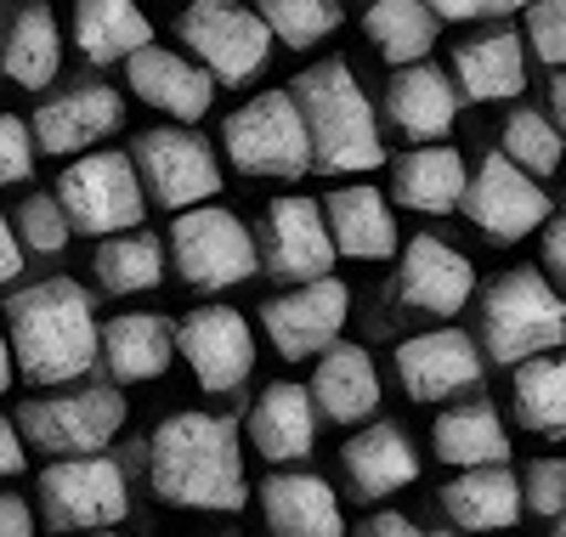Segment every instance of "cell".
Returning a JSON list of instances; mask_svg holds the SVG:
<instances>
[{
	"instance_id": "cell-3",
	"label": "cell",
	"mask_w": 566,
	"mask_h": 537,
	"mask_svg": "<svg viewBox=\"0 0 566 537\" xmlns=\"http://www.w3.org/2000/svg\"><path fill=\"white\" fill-rule=\"evenodd\" d=\"M295 103L306 114L312 148H317V170L328 176H363L386 165V141L374 125V108L357 85V74L340 57H323L317 69H301L290 80Z\"/></svg>"
},
{
	"instance_id": "cell-18",
	"label": "cell",
	"mask_w": 566,
	"mask_h": 537,
	"mask_svg": "<svg viewBox=\"0 0 566 537\" xmlns=\"http://www.w3.org/2000/svg\"><path fill=\"white\" fill-rule=\"evenodd\" d=\"M397 379L413 402H448L482 379V346L459 328H431L397 346Z\"/></svg>"
},
{
	"instance_id": "cell-22",
	"label": "cell",
	"mask_w": 566,
	"mask_h": 537,
	"mask_svg": "<svg viewBox=\"0 0 566 537\" xmlns=\"http://www.w3.org/2000/svg\"><path fill=\"white\" fill-rule=\"evenodd\" d=\"M317 442V402H312V385L295 379H277L266 385L255 408H250V448L266 464H295L306 459Z\"/></svg>"
},
{
	"instance_id": "cell-37",
	"label": "cell",
	"mask_w": 566,
	"mask_h": 537,
	"mask_svg": "<svg viewBox=\"0 0 566 537\" xmlns=\"http://www.w3.org/2000/svg\"><path fill=\"white\" fill-rule=\"evenodd\" d=\"M504 154L522 165L527 176H555L560 154H566V136H560V125L544 108H515L504 119Z\"/></svg>"
},
{
	"instance_id": "cell-32",
	"label": "cell",
	"mask_w": 566,
	"mask_h": 537,
	"mask_svg": "<svg viewBox=\"0 0 566 537\" xmlns=\"http://www.w3.org/2000/svg\"><path fill=\"white\" fill-rule=\"evenodd\" d=\"M0 69H7V80L23 85V91H45L57 80V69H63V34H57L52 7L29 0V7L12 18L7 45H0Z\"/></svg>"
},
{
	"instance_id": "cell-9",
	"label": "cell",
	"mask_w": 566,
	"mask_h": 537,
	"mask_svg": "<svg viewBox=\"0 0 566 537\" xmlns=\"http://www.w3.org/2000/svg\"><path fill=\"white\" fill-rule=\"evenodd\" d=\"M181 45L193 52V63H205L216 74V85H244L266 69L272 57V29L255 7L244 0H193L181 18H176Z\"/></svg>"
},
{
	"instance_id": "cell-4",
	"label": "cell",
	"mask_w": 566,
	"mask_h": 537,
	"mask_svg": "<svg viewBox=\"0 0 566 537\" xmlns=\"http://www.w3.org/2000/svg\"><path fill=\"white\" fill-rule=\"evenodd\" d=\"M482 346L515 368L566 346V301L538 266H515L482 288Z\"/></svg>"
},
{
	"instance_id": "cell-49",
	"label": "cell",
	"mask_w": 566,
	"mask_h": 537,
	"mask_svg": "<svg viewBox=\"0 0 566 537\" xmlns=\"http://www.w3.org/2000/svg\"><path fill=\"white\" fill-rule=\"evenodd\" d=\"M12 373H18V351H12V334H0V390L12 385Z\"/></svg>"
},
{
	"instance_id": "cell-14",
	"label": "cell",
	"mask_w": 566,
	"mask_h": 537,
	"mask_svg": "<svg viewBox=\"0 0 566 537\" xmlns=\"http://www.w3.org/2000/svg\"><path fill=\"white\" fill-rule=\"evenodd\" d=\"M346 312H352V288L340 277H317V283H295L290 295H272L261 306V328L277 357L306 362L340 346Z\"/></svg>"
},
{
	"instance_id": "cell-33",
	"label": "cell",
	"mask_w": 566,
	"mask_h": 537,
	"mask_svg": "<svg viewBox=\"0 0 566 537\" xmlns=\"http://www.w3.org/2000/svg\"><path fill=\"white\" fill-rule=\"evenodd\" d=\"M437 12L424 7V0H374V7L363 12V29L374 40V52H380L391 69H413L431 57L437 45Z\"/></svg>"
},
{
	"instance_id": "cell-10",
	"label": "cell",
	"mask_w": 566,
	"mask_h": 537,
	"mask_svg": "<svg viewBox=\"0 0 566 537\" xmlns=\"http://www.w3.org/2000/svg\"><path fill=\"white\" fill-rule=\"evenodd\" d=\"M136 170H142V187L148 199L170 215L181 210H199V204H216L221 192V159L216 148L199 136V130H181V125H154L136 136L130 148Z\"/></svg>"
},
{
	"instance_id": "cell-41",
	"label": "cell",
	"mask_w": 566,
	"mask_h": 537,
	"mask_svg": "<svg viewBox=\"0 0 566 537\" xmlns=\"http://www.w3.org/2000/svg\"><path fill=\"white\" fill-rule=\"evenodd\" d=\"M34 154H40L34 125L23 114H0V187L29 181L34 176Z\"/></svg>"
},
{
	"instance_id": "cell-28",
	"label": "cell",
	"mask_w": 566,
	"mask_h": 537,
	"mask_svg": "<svg viewBox=\"0 0 566 537\" xmlns=\"http://www.w3.org/2000/svg\"><path fill=\"white\" fill-rule=\"evenodd\" d=\"M328 210V232H335L340 243V255L352 261H391L397 255V221H391V204H386V192L380 187H335L323 199Z\"/></svg>"
},
{
	"instance_id": "cell-25",
	"label": "cell",
	"mask_w": 566,
	"mask_h": 537,
	"mask_svg": "<svg viewBox=\"0 0 566 537\" xmlns=\"http://www.w3.org/2000/svg\"><path fill=\"white\" fill-rule=\"evenodd\" d=\"M312 402L335 424H363L380 408V368H374V357L363 346H352V339H340L335 351H323L317 373H312Z\"/></svg>"
},
{
	"instance_id": "cell-43",
	"label": "cell",
	"mask_w": 566,
	"mask_h": 537,
	"mask_svg": "<svg viewBox=\"0 0 566 537\" xmlns=\"http://www.w3.org/2000/svg\"><path fill=\"white\" fill-rule=\"evenodd\" d=\"M538 266H544V272H549V277L566 288V210H560V215L544 227V261H538Z\"/></svg>"
},
{
	"instance_id": "cell-8",
	"label": "cell",
	"mask_w": 566,
	"mask_h": 537,
	"mask_svg": "<svg viewBox=\"0 0 566 537\" xmlns=\"http://www.w3.org/2000/svg\"><path fill=\"white\" fill-rule=\"evenodd\" d=\"M125 424V397L114 385H74L57 397H34L18 408L23 442L52 459H91L103 453Z\"/></svg>"
},
{
	"instance_id": "cell-20",
	"label": "cell",
	"mask_w": 566,
	"mask_h": 537,
	"mask_svg": "<svg viewBox=\"0 0 566 537\" xmlns=\"http://www.w3.org/2000/svg\"><path fill=\"white\" fill-rule=\"evenodd\" d=\"M459 108H464V91L437 63H413V69H397L386 80V119H391V130L419 141V148L442 141L453 130Z\"/></svg>"
},
{
	"instance_id": "cell-27",
	"label": "cell",
	"mask_w": 566,
	"mask_h": 537,
	"mask_svg": "<svg viewBox=\"0 0 566 537\" xmlns=\"http://www.w3.org/2000/svg\"><path fill=\"white\" fill-rule=\"evenodd\" d=\"M340 464H346V481L363 498H391V493L419 481V453L397 424H363L340 448Z\"/></svg>"
},
{
	"instance_id": "cell-48",
	"label": "cell",
	"mask_w": 566,
	"mask_h": 537,
	"mask_svg": "<svg viewBox=\"0 0 566 537\" xmlns=\"http://www.w3.org/2000/svg\"><path fill=\"white\" fill-rule=\"evenodd\" d=\"M549 119L560 125V136H566V74H555L549 80Z\"/></svg>"
},
{
	"instance_id": "cell-12",
	"label": "cell",
	"mask_w": 566,
	"mask_h": 537,
	"mask_svg": "<svg viewBox=\"0 0 566 537\" xmlns=\"http://www.w3.org/2000/svg\"><path fill=\"white\" fill-rule=\"evenodd\" d=\"M464 215L476 221V232H482L488 243H504V250L555 221V215H549V192L538 187V176H527L510 154H488L482 170L470 176Z\"/></svg>"
},
{
	"instance_id": "cell-36",
	"label": "cell",
	"mask_w": 566,
	"mask_h": 537,
	"mask_svg": "<svg viewBox=\"0 0 566 537\" xmlns=\"http://www.w3.org/2000/svg\"><path fill=\"white\" fill-rule=\"evenodd\" d=\"M255 12L266 18V29L290 45V52H312L317 40H328L340 29V0H255Z\"/></svg>"
},
{
	"instance_id": "cell-7",
	"label": "cell",
	"mask_w": 566,
	"mask_h": 537,
	"mask_svg": "<svg viewBox=\"0 0 566 537\" xmlns=\"http://www.w3.org/2000/svg\"><path fill=\"white\" fill-rule=\"evenodd\" d=\"M57 204L69 210L74 232L119 238V232H136V221L148 215V187H142V170L130 154L103 148V154L74 159L57 176Z\"/></svg>"
},
{
	"instance_id": "cell-30",
	"label": "cell",
	"mask_w": 566,
	"mask_h": 537,
	"mask_svg": "<svg viewBox=\"0 0 566 537\" xmlns=\"http://www.w3.org/2000/svg\"><path fill=\"white\" fill-rule=\"evenodd\" d=\"M74 45L85 63H130L154 45V23L136 0H74Z\"/></svg>"
},
{
	"instance_id": "cell-17",
	"label": "cell",
	"mask_w": 566,
	"mask_h": 537,
	"mask_svg": "<svg viewBox=\"0 0 566 537\" xmlns=\"http://www.w3.org/2000/svg\"><path fill=\"white\" fill-rule=\"evenodd\" d=\"M397 295H402V306H413L424 317H453V312L470 306V295H476V266H470V255L453 250L448 238L419 232L402 250Z\"/></svg>"
},
{
	"instance_id": "cell-1",
	"label": "cell",
	"mask_w": 566,
	"mask_h": 537,
	"mask_svg": "<svg viewBox=\"0 0 566 537\" xmlns=\"http://www.w3.org/2000/svg\"><path fill=\"white\" fill-rule=\"evenodd\" d=\"M148 481L176 509L239 515L250 504L239 424L221 413H170L148 442Z\"/></svg>"
},
{
	"instance_id": "cell-45",
	"label": "cell",
	"mask_w": 566,
	"mask_h": 537,
	"mask_svg": "<svg viewBox=\"0 0 566 537\" xmlns=\"http://www.w3.org/2000/svg\"><path fill=\"white\" fill-rule=\"evenodd\" d=\"M0 537H34V509L18 493H0Z\"/></svg>"
},
{
	"instance_id": "cell-42",
	"label": "cell",
	"mask_w": 566,
	"mask_h": 537,
	"mask_svg": "<svg viewBox=\"0 0 566 537\" xmlns=\"http://www.w3.org/2000/svg\"><path fill=\"white\" fill-rule=\"evenodd\" d=\"M442 23H476V18H504V12H527L533 0H424Z\"/></svg>"
},
{
	"instance_id": "cell-24",
	"label": "cell",
	"mask_w": 566,
	"mask_h": 537,
	"mask_svg": "<svg viewBox=\"0 0 566 537\" xmlns=\"http://www.w3.org/2000/svg\"><path fill=\"white\" fill-rule=\"evenodd\" d=\"M176 362V323L159 312H119L103 328V368L119 385H154Z\"/></svg>"
},
{
	"instance_id": "cell-39",
	"label": "cell",
	"mask_w": 566,
	"mask_h": 537,
	"mask_svg": "<svg viewBox=\"0 0 566 537\" xmlns=\"http://www.w3.org/2000/svg\"><path fill=\"white\" fill-rule=\"evenodd\" d=\"M522 18H527L533 57L549 63V69H566V0H533Z\"/></svg>"
},
{
	"instance_id": "cell-11",
	"label": "cell",
	"mask_w": 566,
	"mask_h": 537,
	"mask_svg": "<svg viewBox=\"0 0 566 537\" xmlns=\"http://www.w3.org/2000/svg\"><path fill=\"white\" fill-rule=\"evenodd\" d=\"M40 509L52 531H108L125 520L130 493H125V470L108 453L91 459H52L40 470Z\"/></svg>"
},
{
	"instance_id": "cell-2",
	"label": "cell",
	"mask_w": 566,
	"mask_h": 537,
	"mask_svg": "<svg viewBox=\"0 0 566 537\" xmlns=\"http://www.w3.org/2000/svg\"><path fill=\"white\" fill-rule=\"evenodd\" d=\"M7 334L18 351V373L29 385H74L103 362V328L91 295L74 277L29 283L7 301Z\"/></svg>"
},
{
	"instance_id": "cell-38",
	"label": "cell",
	"mask_w": 566,
	"mask_h": 537,
	"mask_svg": "<svg viewBox=\"0 0 566 537\" xmlns=\"http://www.w3.org/2000/svg\"><path fill=\"white\" fill-rule=\"evenodd\" d=\"M12 227L23 238V250H34V255H63L69 238H74V221L57 204V192H29L23 210L12 215Z\"/></svg>"
},
{
	"instance_id": "cell-6",
	"label": "cell",
	"mask_w": 566,
	"mask_h": 537,
	"mask_svg": "<svg viewBox=\"0 0 566 537\" xmlns=\"http://www.w3.org/2000/svg\"><path fill=\"white\" fill-rule=\"evenodd\" d=\"M170 261L181 283H193L199 295H221V288H239L261 272V238L244 227L239 210L199 204L170 221Z\"/></svg>"
},
{
	"instance_id": "cell-34",
	"label": "cell",
	"mask_w": 566,
	"mask_h": 537,
	"mask_svg": "<svg viewBox=\"0 0 566 537\" xmlns=\"http://www.w3.org/2000/svg\"><path fill=\"white\" fill-rule=\"evenodd\" d=\"M97 283L108 295H148V288L165 283V243L154 232H119V238H103L97 243Z\"/></svg>"
},
{
	"instance_id": "cell-35",
	"label": "cell",
	"mask_w": 566,
	"mask_h": 537,
	"mask_svg": "<svg viewBox=\"0 0 566 537\" xmlns=\"http://www.w3.org/2000/svg\"><path fill=\"white\" fill-rule=\"evenodd\" d=\"M510 402H515V419L538 435H566V357L549 351V357H533L515 368V385H510Z\"/></svg>"
},
{
	"instance_id": "cell-47",
	"label": "cell",
	"mask_w": 566,
	"mask_h": 537,
	"mask_svg": "<svg viewBox=\"0 0 566 537\" xmlns=\"http://www.w3.org/2000/svg\"><path fill=\"white\" fill-rule=\"evenodd\" d=\"M18 272H23V238L7 215H0V283H12Z\"/></svg>"
},
{
	"instance_id": "cell-26",
	"label": "cell",
	"mask_w": 566,
	"mask_h": 537,
	"mask_svg": "<svg viewBox=\"0 0 566 537\" xmlns=\"http://www.w3.org/2000/svg\"><path fill=\"white\" fill-rule=\"evenodd\" d=\"M442 509L453 526L464 531H504L522 520L527 498H522V475H510V464H488V470H459L442 486Z\"/></svg>"
},
{
	"instance_id": "cell-13",
	"label": "cell",
	"mask_w": 566,
	"mask_h": 537,
	"mask_svg": "<svg viewBox=\"0 0 566 537\" xmlns=\"http://www.w3.org/2000/svg\"><path fill=\"white\" fill-rule=\"evenodd\" d=\"M261 272L272 277H290V283H317V277H335L340 243L328 232V210L317 199H301V192H283V199L266 204L261 215Z\"/></svg>"
},
{
	"instance_id": "cell-23",
	"label": "cell",
	"mask_w": 566,
	"mask_h": 537,
	"mask_svg": "<svg viewBox=\"0 0 566 537\" xmlns=\"http://www.w3.org/2000/svg\"><path fill=\"white\" fill-rule=\"evenodd\" d=\"M453 80L464 91V103H510L527 85V34L515 29H488L476 40H464L453 52Z\"/></svg>"
},
{
	"instance_id": "cell-29",
	"label": "cell",
	"mask_w": 566,
	"mask_h": 537,
	"mask_svg": "<svg viewBox=\"0 0 566 537\" xmlns=\"http://www.w3.org/2000/svg\"><path fill=\"white\" fill-rule=\"evenodd\" d=\"M470 192V170L459 159V148H442V141H431V148H413L391 165V199L419 210V215H448L464 204Z\"/></svg>"
},
{
	"instance_id": "cell-52",
	"label": "cell",
	"mask_w": 566,
	"mask_h": 537,
	"mask_svg": "<svg viewBox=\"0 0 566 537\" xmlns=\"http://www.w3.org/2000/svg\"><path fill=\"white\" fill-rule=\"evenodd\" d=\"M424 537H453V531H424Z\"/></svg>"
},
{
	"instance_id": "cell-46",
	"label": "cell",
	"mask_w": 566,
	"mask_h": 537,
	"mask_svg": "<svg viewBox=\"0 0 566 537\" xmlns=\"http://www.w3.org/2000/svg\"><path fill=\"white\" fill-rule=\"evenodd\" d=\"M23 448H29V442H23V430L0 419V475H23V464H29Z\"/></svg>"
},
{
	"instance_id": "cell-19",
	"label": "cell",
	"mask_w": 566,
	"mask_h": 537,
	"mask_svg": "<svg viewBox=\"0 0 566 537\" xmlns=\"http://www.w3.org/2000/svg\"><path fill=\"white\" fill-rule=\"evenodd\" d=\"M125 85L136 91V103H148L159 114H170L176 125H193L210 114L216 103V74L193 57L170 52V45H148L125 63Z\"/></svg>"
},
{
	"instance_id": "cell-51",
	"label": "cell",
	"mask_w": 566,
	"mask_h": 537,
	"mask_svg": "<svg viewBox=\"0 0 566 537\" xmlns=\"http://www.w3.org/2000/svg\"><path fill=\"white\" fill-rule=\"evenodd\" d=\"M555 537H566V515H560V526H555Z\"/></svg>"
},
{
	"instance_id": "cell-50",
	"label": "cell",
	"mask_w": 566,
	"mask_h": 537,
	"mask_svg": "<svg viewBox=\"0 0 566 537\" xmlns=\"http://www.w3.org/2000/svg\"><path fill=\"white\" fill-rule=\"evenodd\" d=\"M85 537H119V531H85Z\"/></svg>"
},
{
	"instance_id": "cell-16",
	"label": "cell",
	"mask_w": 566,
	"mask_h": 537,
	"mask_svg": "<svg viewBox=\"0 0 566 537\" xmlns=\"http://www.w3.org/2000/svg\"><path fill=\"white\" fill-rule=\"evenodd\" d=\"M176 346L187 357V368H193L199 390H210V397H227V390H239L255 368V334L239 312L227 306H199L187 312L176 323Z\"/></svg>"
},
{
	"instance_id": "cell-40",
	"label": "cell",
	"mask_w": 566,
	"mask_h": 537,
	"mask_svg": "<svg viewBox=\"0 0 566 537\" xmlns=\"http://www.w3.org/2000/svg\"><path fill=\"white\" fill-rule=\"evenodd\" d=\"M522 498H527V509L544 520H560L566 515V459H533L527 470H522Z\"/></svg>"
},
{
	"instance_id": "cell-15",
	"label": "cell",
	"mask_w": 566,
	"mask_h": 537,
	"mask_svg": "<svg viewBox=\"0 0 566 537\" xmlns=\"http://www.w3.org/2000/svg\"><path fill=\"white\" fill-rule=\"evenodd\" d=\"M29 125L45 159H85L97 141H108L125 125V96L103 80H74L69 91L45 96Z\"/></svg>"
},
{
	"instance_id": "cell-5",
	"label": "cell",
	"mask_w": 566,
	"mask_h": 537,
	"mask_svg": "<svg viewBox=\"0 0 566 537\" xmlns=\"http://www.w3.org/2000/svg\"><path fill=\"white\" fill-rule=\"evenodd\" d=\"M221 148H227V165L239 170V176L301 181V176L317 165L306 114H301V103H295V91H290V85L261 91V96H250L239 114H227V125H221Z\"/></svg>"
},
{
	"instance_id": "cell-31",
	"label": "cell",
	"mask_w": 566,
	"mask_h": 537,
	"mask_svg": "<svg viewBox=\"0 0 566 537\" xmlns=\"http://www.w3.org/2000/svg\"><path fill=\"white\" fill-rule=\"evenodd\" d=\"M437 459L453 470H488V464H510V430L499 419L493 402H459L448 413H437Z\"/></svg>"
},
{
	"instance_id": "cell-21",
	"label": "cell",
	"mask_w": 566,
	"mask_h": 537,
	"mask_svg": "<svg viewBox=\"0 0 566 537\" xmlns=\"http://www.w3.org/2000/svg\"><path fill=\"white\" fill-rule=\"evenodd\" d=\"M261 515L272 537H346L335 486L312 470H272L261 481Z\"/></svg>"
},
{
	"instance_id": "cell-44",
	"label": "cell",
	"mask_w": 566,
	"mask_h": 537,
	"mask_svg": "<svg viewBox=\"0 0 566 537\" xmlns=\"http://www.w3.org/2000/svg\"><path fill=\"white\" fill-rule=\"evenodd\" d=\"M352 537H424L408 515H397V509H380V515H368Z\"/></svg>"
}]
</instances>
